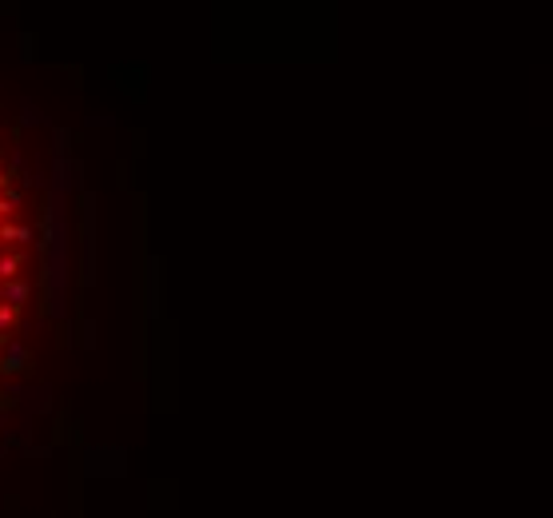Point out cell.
<instances>
[{"label": "cell", "instance_id": "obj_1", "mask_svg": "<svg viewBox=\"0 0 553 518\" xmlns=\"http://www.w3.org/2000/svg\"><path fill=\"white\" fill-rule=\"evenodd\" d=\"M24 299H28V283H24V279H12V283H4V303H8V307H20Z\"/></svg>", "mask_w": 553, "mask_h": 518}, {"label": "cell", "instance_id": "obj_2", "mask_svg": "<svg viewBox=\"0 0 553 518\" xmlns=\"http://www.w3.org/2000/svg\"><path fill=\"white\" fill-rule=\"evenodd\" d=\"M20 267H24L20 256H0V283H12V279L20 276Z\"/></svg>", "mask_w": 553, "mask_h": 518}, {"label": "cell", "instance_id": "obj_3", "mask_svg": "<svg viewBox=\"0 0 553 518\" xmlns=\"http://www.w3.org/2000/svg\"><path fill=\"white\" fill-rule=\"evenodd\" d=\"M0 240L4 243H24V240H32V231L24 224H0Z\"/></svg>", "mask_w": 553, "mask_h": 518}, {"label": "cell", "instance_id": "obj_4", "mask_svg": "<svg viewBox=\"0 0 553 518\" xmlns=\"http://www.w3.org/2000/svg\"><path fill=\"white\" fill-rule=\"evenodd\" d=\"M16 311L20 307H0V331H8V327L16 323Z\"/></svg>", "mask_w": 553, "mask_h": 518}, {"label": "cell", "instance_id": "obj_5", "mask_svg": "<svg viewBox=\"0 0 553 518\" xmlns=\"http://www.w3.org/2000/svg\"><path fill=\"white\" fill-rule=\"evenodd\" d=\"M0 184H8V176H4V172H0Z\"/></svg>", "mask_w": 553, "mask_h": 518}, {"label": "cell", "instance_id": "obj_6", "mask_svg": "<svg viewBox=\"0 0 553 518\" xmlns=\"http://www.w3.org/2000/svg\"><path fill=\"white\" fill-rule=\"evenodd\" d=\"M0 299H4V283H0Z\"/></svg>", "mask_w": 553, "mask_h": 518}]
</instances>
